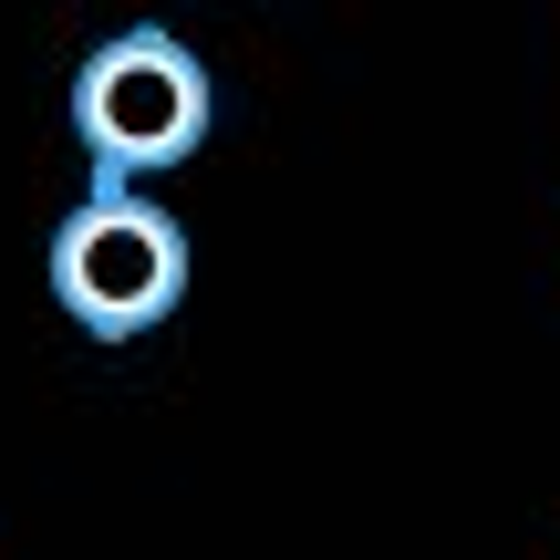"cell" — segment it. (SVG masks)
Wrapping results in <instances>:
<instances>
[{
  "label": "cell",
  "mask_w": 560,
  "mask_h": 560,
  "mask_svg": "<svg viewBox=\"0 0 560 560\" xmlns=\"http://www.w3.org/2000/svg\"><path fill=\"white\" fill-rule=\"evenodd\" d=\"M52 301L94 342H136L187 301V229L145 187H94L52 229Z\"/></svg>",
  "instance_id": "2"
},
{
  "label": "cell",
  "mask_w": 560,
  "mask_h": 560,
  "mask_svg": "<svg viewBox=\"0 0 560 560\" xmlns=\"http://www.w3.org/2000/svg\"><path fill=\"white\" fill-rule=\"evenodd\" d=\"M73 136L94 156V187L166 177L208 145V62L177 32H115L73 73Z\"/></svg>",
  "instance_id": "1"
}]
</instances>
